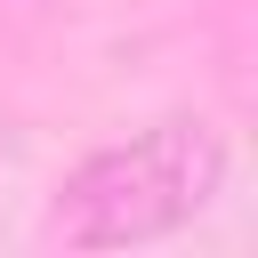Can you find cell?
Masks as SVG:
<instances>
[{"instance_id": "cell-1", "label": "cell", "mask_w": 258, "mask_h": 258, "mask_svg": "<svg viewBox=\"0 0 258 258\" xmlns=\"http://www.w3.org/2000/svg\"><path fill=\"white\" fill-rule=\"evenodd\" d=\"M226 177V145L210 121H153L105 153H89L56 210H48V234L73 242V250H129V242H161L177 234L185 218L210 210Z\"/></svg>"}]
</instances>
